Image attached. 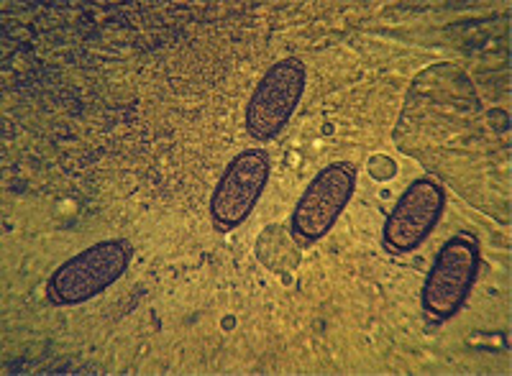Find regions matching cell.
Wrapping results in <instances>:
<instances>
[{"mask_svg":"<svg viewBox=\"0 0 512 376\" xmlns=\"http://www.w3.org/2000/svg\"><path fill=\"white\" fill-rule=\"evenodd\" d=\"M131 264V243L123 238L93 243L90 249L80 251L67 259L52 279L47 282V297L52 305H82L103 295L111 284L126 274Z\"/></svg>","mask_w":512,"mask_h":376,"instance_id":"2","label":"cell"},{"mask_svg":"<svg viewBox=\"0 0 512 376\" xmlns=\"http://www.w3.org/2000/svg\"><path fill=\"white\" fill-rule=\"evenodd\" d=\"M356 167L351 162H333L315 174L297 200L290 218V231L300 246H310L326 236L356 190Z\"/></svg>","mask_w":512,"mask_h":376,"instance_id":"3","label":"cell"},{"mask_svg":"<svg viewBox=\"0 0 512 376\" xmlns=\"http://www.w3.org/2000/svg\"><path fill=\"white\" fill-rule=\"evenodd\" d=\"M308 72L297 57H285L272 64L264 77L256 82L246 105V131L256 141H272L295 116L303 100Z\"/></svg>","mask_w":512,"mask_h":376,"instance_id":"4","label":"cell"},{"mask_svg":"<svg viewBox=\"0 0 512 376\" xmlns=\"http://www.w3.org/2000/svg\"><path fill=\"white\" fill-rule=\"evenodd\" d=\"M482 267V249L477 236L456 233L441 246L423 284V313L436 323L451 320L469 300Z\"/></svg>","mask_w":512,"mask_h":376,"instance_id":"1","label":"cell"},{"mask_svg":"<svg viewBox=\"0 0 512 376\" xmlns=\"http://www.w3.org/2000/svg\"><path fill=\"white\" fill-rule=\"evenodd\" d=\"M446 208V192L433 177H418L402 192L392 213L384 220L382 243L390 254H413L431 236Z\"/></svg>","mask_w":512,"mask_h":376,"instance_id":"6","label":"cell"},{"mask_svg":"<svg viewBox=\"0 0 512 376\" xmlns=\"http://www.w3.org/2000/svg\"><path fill=\"white\" fill-rule=\"evenodd\" d=\"M269 172L272 162L264 149H244L228 162L210 197V218L218 231H236L249 218L267 187Z\"/></svg>","mask_w":512,"mask_h":376,"instance_id":"5","label":"cell"}]
</instances>
